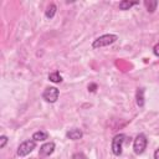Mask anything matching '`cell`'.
<instances>
[{"instance_id":"obj_1","label":"cell","mask_w":159,"mask_h":159,"mask_svg":"<svg viewBox=\"0 0 159 159\" xmlns=\"http://www.w3.org/2000/svg\"><path fill=\"white\" fill-rule=\"evenodd\" d=\"M118 39L117 35H113V34H106V35H102L99 37H97L93 43H92V47L93 48H99V47H104V46H108V45H112L113 42H116Z\"/></svg>"},{"instance_id":"obj_2","label":"cell","mask_w":159,"mask_h":159,"mask_svg":"<svg viewBox=\"0 0 159 159\" xmlns=\"http://www.w3.org/2000/svg\"><path fill=\"white\" fill-rule=\"evenodd\" d=\"M125 140V135L124 134H117L113 139H112V153L114 155H120L122 154V148H123V143Z\"/></svg>"},{"instance_id":"obj_3","label":"cell","mask_w":159,"mask_h":159,"mask_svg":"<svg viewBox=\"0 0 159 159\" xmlns=\"http://www.w3.org/2000/svg\"><path fill=\"white\" fill-rule=\"evenodd\" d=\"M147 137L144 134H138L134 139V143H133V149H134V153L135 154H142L145 148H147Z\"/></svg>"},{"instance_id":"obj_4","label":"cell","mask_w":159,"mask_h":159,"mask_svg":"<svg viewBox=\"0 0 159 159\" xmlns=\"http://www.w3.org/2000/svg\"><path fill=\"white\" fill-rule=\"evenodd\" d=\"M35 147H36L35 140H25V142H22L19 145V148H17V155L19 157H25L29 153H31L35 149Z\"/></svg>"},{"instance_id":"obj_5","label":"cell","mask_w":159,"mask_h":159,"mask_svg":"<svg viewBox=\"0 0 159 159\" xmlns=\"http://www.w3.org/2000/svg\"><path fill=\"white\" fill-rule=\"evenodd\" d=\"M58 94H60V92H58V89L56 87H47L43 91L42 97H43L45 101H47L50 103H55L57 101V98H58Z\"/></svg>"},{"instance_id":"obj_6","label":"cell","mask_w":159,"mask_h":159,"mask_svg":"<svg viewBox=\"0 0 159 159\" xmlns=\"http://www.w3.org/2000/svg\"><path fill=\"white\" fill-rule=\"evenodd\" d=\"M55 150V143L52 142H48V143H45L41 148H40V155L45 157V155H50L52 154Z\"/></svg>"},{"instance_id":"obj_7","label":"cell","mask_w":159,"mask_h":159,"mask_svg":"<svg viewBox=\"0 0 159 159\" xmlns=\"http://www.w3.org/2000/svg\"><path fill=\"white\" fill-rule=\"evenodd\" d=\"M66 135H67V138H68V139L78 140V139H81V138L83 137V133H82V130H81V129H78V128H73V129L68 130Z\"/></svg>"},{"instance_id":"obj_8","label":"cell","mask_w":159,"mask_h":159,"mask_svg":"<svg viewBox=\"0 0 159 159\" xmlns=\"http://www.w3.org/2000/svg\"><path fill=\"white\" fill-rule=\"evenodd\" d=\"M47 137H48V134H47L46 132H43V130H39V132H35V133L32 134V139H34L35 142L46 140V139H47Z\"/></svg>"},{"instance_id":"obj_9","label":"cell","mask_w":159,"mask_h":159,"mask_svg":"<svg viewBox=\"0 0 159 159\" xmlns=\"http://www.w3.org/2000/svg\"><path fill=\"white\" fill-rule=\"evenodd\" d=\"M137 104L139 107L144 106V88H138L137 89Z\"/></svg>"},{"instance_id":"obj_10","label":"cell","mask_w":159,"mask_h":159,"mask_svg":"<svg viewBox=\"0 0 159 159\" xmlns=\"http://www.w3.org/2000/svg\"><path fill=\"white\" fill-rule=\"evenodd\" d=\"M138 2L137 1H128V0H123V1H120L119 2V9L120 10H129L132 6H134V5H137Z\"/></svg>"},{"instance_id":"obj_11","label":"cell","mask_w":159,"mask_h":159,"mask_svg":"<svg viewBox=\"0 0 159 159\" xmlns=\"http://www.w3.org/2000/svg\"><path fill=\"white\" fill-rule=\"evenodd\" d=\"M56 10H57V7H56V5H55V4L48 5V6H47V9H46V12H45L46 17H47V19H52V17L55 16V14H56Z\"/></svg>"},{"instance_id":"obj_12","label":"cell","mask_w":159,"mask_h":159,"mask_svg":"<svg viewBox=\"0 0 159 159\" xmlns=\"http://www.w3.org/2000/svg\"><path fill=\"white\" fill-rule=\"evenodd\" d=\"M144 5H145V7H147V10L149 11V12H154V10L157 9V5H158V1H155V0H145L144 1Z\"/></svg>"},{"instance_id":"obj_13","label":"cell","mask_w":159,"mask_h":159,"mask_svg":"<svg viewBox=\"0 0 159 159\" xmlns=\"http://www.w3.org/2000/svg\"><path fill=\"white\" fill-rule=\"evenodd\" d=\"M48 80L52 81V82H55V83H60L62 81V77L60 76L58 72H53V73H50L48 75Z\"/></svg>"},{"instance_id":"obj_14","label":"cell","mask_w":159,"mask_h":159,"mask_svg":"<svg viewBox=\"0 0 159 159\" xmlns=\"http://www.w3.org/2000/svg\"><path fill=\"white\" fill-rule=\"evenodd\" d=\"M72 159H88L83 153H75L72 155Z\"/></svg>"},{"instance_id":"obj_15","label":"cell","mask_w":159,"mask_h":159,"mask_svg":"<svg viewBox=\"0 0 159 159\" xmlns=\"http://www.w3.org/2000/svg\"><path fill=\"white\" fill-rule=\"evenodd\" d=\"M6 143H7V137L6 135H1L0 137V148H4Z\"/></svg>"},{"instance_id":"obj_16","label":"cell","mask_w":159,"mask_h":159,"mask_svg":"<svg viewBox=\"0 0 159 159\" xmlns=\"http://www.w3.org/2000/svg\"><path fill=\"white\" fill-rule=\"evenodd\" d=\"M96 89H97V84H96V83L88 84V91H89V92H94Z\"/></svg>"},{"instance_id":"obj_17","label":"cell","mask_w":159,"mask_h":159,"mask_svg":"<svg viewBox=\"0 0 159 159\" xmlns=\"http://www.w3.org/2000/svg\"><path fill=\"white\" fill-rule=\"evenodd\" d=\"M153 52H154V55H155V56H158V57H159V42L153 47Z\"/></svg>"},{"instance_id":"obj_18","label":"cell","mask_w":159,"mask_h":159,"mask_svg":"<svg viewBox=\"0 0 159 159\" xmlns=\"http://www.w3.org/2000/svg\"><path fill=\"white\" fill-rule=\"evenodd\" d=\"M154 159H159V149H157L154 152Z\"/></svg>"}]
</instances>
